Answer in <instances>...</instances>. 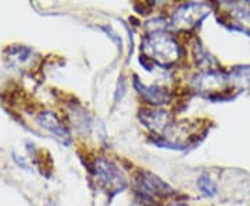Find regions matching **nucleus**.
Masks as SVG:
<instances>
[{
  "label": "nucleus",
  "mask_w": 250,
  "mask_h": 206,
  "mask_svg": "<svg viewBox=\"0 0 250 206\" xmlns=\"http://www.w3.org/2000/svg\"><path fill=\"white\" fill-rule=\"evenodd\" d=\"M143 52L157 63L167 66L178 59L179 49L175 41L168 34L154 32L143 42Z\"/></svg>",
  "instance_id": "obj_1"
},
{
  "label": "nucleus",
  "mask_w": 250,
  "mask_h": 206,
  "mask_svg": "<svg viewBox=\"0 0 250 206\" xmlns=\"http://www.w3.org/2000/svg\"><path fill=\"white\" fill-rule=\"evenodd\" d=\"M206 14H207L206 4H196V3L185 4L177 10L174 16V25L182 28L193 27Z\"/></svg>",
  "instance_id": "obj_2"
},
{
  "label": "nucleus",
  "mask_w": 250,
  "mask_h": 206,
  "mask_svg": "<svg viewBox=\"0 0 250 206\" xmlns=\"http://www.w3.org/2000/svg\"><path fill=\"white\" fill-rule=\"evenodd\" d=\"M96 173L107 188L121 189L125 187V179L123 173L111 161L99 159L96 161Z\"/></svg>",
  "instance_id": "obj_3"
},
{
  "label": "nucleus",
  "mask_w": 250,
  "mask_h": 206,
  "mask_svg": "<svg viewBox=\"0 0 250 206\" xmlns=\"http://www.w3.org/2000/svg\"><path fill=\"white\" fill-rule=\"evenodd\" d=\"M38 123L43 128H46L47 131H50L52 134H54L56 138H59L64 143L70 142V134H68L67 128H65V126L59 120V117L56 116L54 113H50V112L39 113Z\"/></svg>",
  "instance_id": "obj_4"
},
{
  "label": "nucleus",
  "mask_w": 250,
  "mask_h": 206,
  "mask_svg": "<svg viewBox=\"0 0 250 206\" xmlns=\"http://www.w3.org/2000/svg\"><path fill=\"white\" fill-rule=\"evenodd\" d=\"M139 92L142 93L145 99H147L152 103H163L164 100H167V93L163 88L159 87H139Z\"/></svg>",
  "instance_id": "obj_5"
},
{
  "label": "nucleus",
  "mask_w": 250,
  "mask_h": 206,
  "mask_svg": "<svg viewBox=\"0 0 250 206\" xmlns=\"http://www.w3.org/2000/svg\"><path fill=\"white\" fill-rule=\"evenodd\" d=\"M199 187H200V189L205 192L206 195H214L215 194V185L213 184V181L208 179L207 176H203V177H200V180H199Z\"/></svg>",
  "instance_id": "obj_6"
},
{
  "label": "nucleus",
  "mask_w": 250,
  "mask_h": 206,
  "mask_svg": "<svg viewBox=\"0 0 250 206\" xmlns=\"http://www.w3.org/2000/svg\"><path fill=\"white\" fill-rule=\"evenodd\" d=\"M49 206H53V205H49Z\"/></svg>",
  "instance_id": "obj_7"
}]
</instances>
